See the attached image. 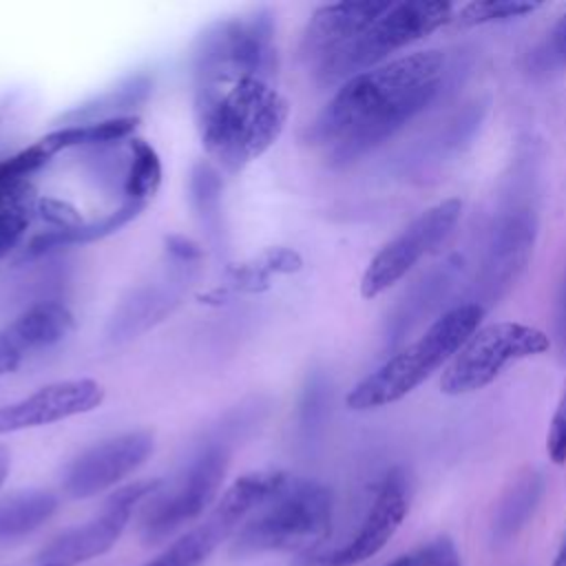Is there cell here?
I'll return each mask as SVG.
<instances>
[{
  "label": "cell",
  "instance_id": "cell-1",
  "mask_svg": "<svg viewBox=\"0 0 566 566\" xmlns=\"http://www.w3.org/2000/svg\"><path fill=\"white\" fill-rule=\"evenodd\" d=\"M444 80L440 51L409 53L363 71L338 86L307 128L327 164L347 166L424 111Z\"/></svg>",
  "mask_w": 566,
  "mask_h": 566
},
{
  "label": "cell",
  "instance_id": "cell-2",
  "mask_svg": "<svg viewBox=\"0 0 566 566\" xmlns=\"http://www.w3.org/2000/svg\"><path fill=\"white\" fill-rule=\"evenodd\" d=\"M195 117L208 157L219 170L237 175L276 144L290 106L272 82L245 77L195 91Z\"/></svg>",
  "mask_w": 566,
  "mask_h": 566
},
{
  "label": "cell",
  "instance_id": "cell-3",
  "mask_svg": "<svg viewBox=\"0 0 566 566\" xmlns=\"http://www.w3.org/2000/svg\"><path fill=\"white\" fill-rule=\"evenodd\" d=\"M482 316L484 307L473 301L451 307L431 323L418 340L402 347L378 369L356 382L349 389L345 405L352 411H369L398 402L455 356V352L478 329Z\"/></svg>",
  "mask_w": 566,
  "mask_h": 566
},
{
  "label": "cell",
  "instance_id": "cell-4",
  "mask_svg": "<svg viewBox=\"0 0 566 566\" xmlns=\"http://www.w3.org/2000/svg\"><path fill=\"white\" fill-rule=\"evenodd\" d=\"M332 509V493L325 484L287 475L281 489L239 526L230 553L248 557L314 548L329 535Z\"/></svg>",
  "mask_w": 566,
  "mask_h": 566
},
{
  "label": "cell",
  "instance_id": "cell-5",
  "mask_svg": "<svg viewBox=\"0 0 566 566\" xmlns=\"http://www.w3.org/2000/svg\"><path fill=\"white\" fill-rule=\"evenodd\" d=\"M276 71L272 13L256 9L212 22L192 51L195 91L221 88L245 77L272 82Z\"/></svg>",
  "mask_w": 566,
  "mask_h": 566
},
{
  "label": "cell",
  "instance_id": "cell-6",
  "mask_svg": "<svg viewBox=\"0 0 566 566\" xmlns=\"http://www.w3.org/2000/svg\"><path fill=\"white\" fill-rule=\"evenodd\" d=\"M453 18V4L442 0H405L391 7L347 49L314 71L318 84H343L349 77L380 66L391 53L418 42Z\"/></svg>",
  "mask_w": 566,
  "mask_h": 566
},
{
  "label": "cell",
  "instance_id": "cell-7",
  "mask_svg": "<svg viewBox=\"0 0 566 566\" xmlns=\"http://www.w3.org/2000/svg\"><path fill=\"white\" fill-rule=\"evenodd\" d=\"M230 464L228 442H210L170 480L148 497L139 533L146 544H157L179 531L184 524L197 520L217 497Z\"/></svg>",
  "mask_w": 566,
  "mask_h": 566
},
{
  "label": "cell",
  "instance_id": "cell-8",
  "mask_svg": "<svg viewBox=\"0 0 566 566\" xmlns=\"http://www.w3.org/2000/svg\"><path fill=\"white\" fill-rule=\"evenodd\" d=\"M551 338L531 325L497 321L478 327L455 352L440 378V391L464 396L491 385L506 365L546 354Z\"/></svg>",
  "mask_w": 566,
  "mask_h": 566
},
{
  "label": "cell",
  "instance_id": "cell-9",
  "mask_svg": "<svg viewBox=\"0 0 566 566\" xmlns=\"http://www.w3.org/2000/svg\"><path fill=\"white\" fill-rule=\"evenodd\" d=\"M462 201L449 197L418 214L398 237L385 243L360 276L363 298H376L396 285L427 252H431L458 223Z\"/></svg>",
  "mask_w": 566,
  "mask_h": 566
},
{
  "label": "cell",
  "instance_id": "cell-10",
  "mask_svg": "<svg viewBox=\"0 0 566 566\" xmlns=\"http://www.w3.org/2000/svg\"><path fill=\"white\" fill-rule=\"evenodd\" d=\"M164 480H139L108 495L99 515L66 528L40 551V566H77L106 553L126 528L135 506L150 497Z\"/></svg>",
  "mask_w": 566,
  "mask_h": 566
},
{
  "label": "cell",
  "instance_id": "cell-11",
  "mask_svg": "<svg viewBox=\"0 0 566 566\" xmlns=\"http://www.w3.org/2000/svg\"><path fill=\"white\" fill-rule=\"evenodd\" d=\"M153 433L144 429L106 438L82 451L66 467L62 489L73 500L93 497L137 471L153 455Z\"/></svg>",
  "mask_w": 566,
  "mask_h": 566
},
{
  "label": "cell",
  "instance_id": "cell-12",
  "mask_svg": "<svg viewBox=\"0 0 566 566\" xmlns=\"http://www.w3.org/2000/svg\"><path fill=\"white\" fill-rule=\"evenodd\" d=\"M409 511V484L407 475L400 469H394L382 480L360 528L356 535L340 548L303 555L294 566H354L374 557L398 531Z\"/></svg>",
  "mask_w": 566,
  "mask_h": 566
},
{
  "label": "cell",
  "instance_id": "cell-13",
  "mask_svg": "<svg viewBox=\"0 0 566 566\" xmlns=\"http://www.w3.org/2000/svg\"><path fill=\"white\" fill-rule=\"evenodd\" d=\"M535 243V217L526 208L502 214L486 239V250L475 279L480 307L500 298L524 272Z\"/></svg>",
  "mask_w": 566,
  "mask_h": 566
},
{
  "label": "cell",
  "instance_id": "cell-14",
  "mask_svg": "<svg viewBox=\"0 0 566 566\" xmlns=\"http://www.w3.org/2000/svg\"><path fill=\"white\" fill-rule=\"evenodd\" d=\"M104 387L93 378H66L49 382L33 394L0 407V436L53 424L97 409Z\"/></svg>",
  "mask_w": 566,
  "mask_h": 566
},
{
  "label": "cell",
  "instance_id": "cell-15",
  "mask_svg": "<svg viewBox=\"0 0 566 566\" xmlns=\"http://www.w3.org/2000/svg\"><path fill=\"white\" fill-rule=\"evenodd\" d=\"M389 7V0L334 2L318 7L301 35V60L312 71L321 69L325 62L347 49L360 33H365Z\"/></svg>",
  "mask_w": 566,
  "mask_h": 566
},
{
  "label": "cell",
  "instance_id": "cell-16",
  "mask_svg": "<svg viewBox=\"0 0 566 566\" xmlns=\"http://www.w3.org/2000/svg\"><path fill=\"white\" fill-rule=\"evenodd\" d=\"M73 312L62 301H38L0 329V376L15 371L27 356L62 343L73 329Z\"/></svg>",
  "mask_w": 566,
  "mask_h": 566
},
{
  "label": "cell",
  "instance_id": "cell-17",
  "mask_svg": "<svg viewBox=\"0 0 566 566\" xmlns=\"http://www.w3.org/2000/svg\"><path fill=\"white\" fill-rule=\"evenodd\" d=\"M234 531L237 524L212 509L201 524L179 535L161 555L144 566H201L212 555V551Z\"/></svg>",
  "mask_w": 566,
  "mask_h": 566
},
{
  "label": "cell",
  "instance_id": "cell-18",
  "mask_svg": "<svg viewBox=\"0 0 566 566\" xmlns=\"http://www.w3.org/2000/svg\"><path fill=\"white\" fill-rule=\"evenodd\" d=\"M153 82L146 75H135L117 86L99 93L97 97L84 102L82 106L71 108L62 115L64 126L75 124H88V122H102V119H115V117H130V111L139 108L148 95H150Z\"/></svg>",
  "mask_w": 566,
  "mask_h": 566
},
{
  "label": "cell",
  "instance_id": "cell-19",
  "mask_svg": "<svg viewBox=\"0 0 566 566\" xmlns=\"http://www.w3.org/2000/svg\"><path fill=\"white\" fill-rule=\"evenodd\" d=\"M146 206L144 203H135V201H124L117 210H113L111 214L97 219V221H91V223H82L77 228H71V230H46L38 237L31 239V243L27 245L24 250V259L29 256H40L49 250H55V248H62V245H71V243H88V241H95V239H104L113 232H117L122 226H126L128 221H133Z\"/></svg>",
  "mask_w": 566,
  "mask_h": 566
},
{
  "label": "cell",
  "instance_id": "cell-20",
  "mask_svg": "<svg viewBox=\"0 0 566 566\" xmlns=\"http://www.w3.org/2000/svg\"><path fill=\"white\" fill-rule=\"evenodd\" d=\"M544 493V478L539 471L528 469L509 486V491L502 495L495 517H493V537L500 542L513 537L533 515L535 506L539 504Z\"/></svg>",
  "mask_w": 566,
  "mask_h": 566
},
{
  "label": "cell",
  "instance_id": "cell-21",
  "mask_svg": "<svg viewBox=\"0 0 566 566\" xmlns=\"http://www.w3.org/2000/svg\"><path fill=\"white\" fill-rule=\"evenodd\" d=\"M35 212L38 197L29 181L0 188V259L22 241Z\"/></svg>",
  "mask_w": 566,
  "mask_h": 566
},
{
  "label": "cell",
  "instance_id": "cell-22",
  "mask_svg": "<svg viewBox=\"0 0 566 566\" xmlns=\"http://www.w3.org/2000/svg\"><path fill=\"white\" fill-rule=\"evenodd\" d=\"M57 509V497L49 491H27L0 502V539L31 533Z\"/></svg>",
  "mask_w": 566,
  "mask_h": 566
},
{
  "label": "cell",
  "instance_id": "cell-23",
  "mask_svg": "<svg viewBox=\"0 0 566 566\" xmlns=\"http://www.w3.org/2000/svg\"><path fill=\"white\" fill-rule=\"evenodd\" d=\"M137 117H115V119H102V122H88V124H75V126H60L44 135L40 142L49 148L51 155L73 148V146H93V144H108L126 139L137 128Z\"/></svg>",
  "mask_w": 566,
  "mask_h": 566
},
{
  "label": "cell",
  "instance_id": "cell-24",
  "mask_svg": "<svg viewBox=\"0 0 566 566\" xmlns=\"http://www.w3.org/2000/svg\"><path fill=\"white\" fill-rule=\"evenodd\" d=\"M159 186H161V161L157 150L139 137L130 139V161L124 177L126 201L146 206L148 199H153V195L159 190Z\"/></svg>",
  "mask_w": 566,
  "mask_h": 566
},
{
  "label": "cell",
  "instance_id": "cell-25",
  "mask_svg": "<svg viewBox=\"0 0 566 566\" xmlns=\"http://www.w3.org/2000/svg\"><path fill=\"white\" fill-rule=\"evenodd\" d=\"M542 2L531 0H473L455 13L458 27H478L491 22H509L537 11Z\"/></svg>",
  "mask_w": 566,
  "mask_h": 566
},
{
  "label": "cell",
  "instance_id": "cell-26",
  "mask_svg": "<svg viewBox=\"0 0 566 566\" xmlns=\"http://www.w3.org/2000/svg\"><path fill=\"white\" fill-rule=\"evenodd\" d=\"M524 69L533 77H548L566 69V13L555 22L546 38L526 53Z\"/></svg>",
  "mask_w": 566,
  "mask_h": 566
},
{
  "label": "cell",
  "instance_id": "cell-27",
  "mask_svg": "<svg viewBox=\"0 0 566 566\" xmlns=\"http://www.w3.org/2000/svg\"><path fill=\"white\" fill-rule=\"evenodd\" d=\"M190 197L208 228H217L221 219V179L210 164H199L190 177Z\"/></svg>",
  "mask_w": 566,
  "mask_h": 566
},
{
  "label": "cell",
  "instance_id": "cell-28",
  "mask_svg": "<svg viewBox=\"0 0 566 566\" xmlns=\"http://www.w3.org/2000/svg\"><path fill=\"white\" fill-rule=\"evenodd\" d=\"M53 155L49 153V148L38 139L35 144H31L29 148L7 157L0 161V188L24 181L27 175L35 172L38 168H42Z\"/></svg>",
  "mask_w": 566,
  "mask_h": 566
},
{
  "label": "cell",
  "instance_id": "cell-29",
  "mask_svg": "<svg viewBox=\"0 0 566 566\" xmlns=\"http://www.w3.org/2000/svg\"><path fill=\"white\" fill-rule=\"evenodd\" d=\"M546 453L555 464L566 462V382L546 433Z\"/></svg>",
  "mask_w": 566,
  "mask_h": 566
},
{
  "label": "cell",
  "instance_id": "cell-30",
  "mask_svg": "<svg viewBox=\"0 0 566 566\" xmlns=\"http://www.w3.org/2000/svg\"><path fill=\"white\" fill-rule=\"evenodd\" d=\"M38 212L42 219H46L55 230H71V228H77L82 226V217L80 212L66 203V201H60V199H53V197H44V199H38Z\"/></svg>",
  "mask_w": 566,
  "mask_h": 566
},
{
  "label": "cell",
  "instance_id": "cell-31",
  "mask_svg": "<svg viewBox=\"0 0 566 566\" xmlns=\"http://www.w3.org/2000/svg\"><path fill=\"white\" fill-rule=\"evenodd\" d=\"M427 566H460V557L449 537H438L424 546Z\"/></svg>",
  "mask_w": 566,
  "mask_h": 566
},
{
  "label": "cell",
  "instance_id": "cell-32",
  "mask_svg": "<svg viewBox=\"0 0 566 566\" xmlns=\"http://www.w3.org/2000/svg\"><path fill=\"white\" fill-rule=\"evenodd\" d=\"M555 334H557V343H559V354L566 360V270L559 283V292H557V310H555Z\"/></svg>",
  "mask_w": 566,
  "mask_h": 566
},
{
  "label": "cell",
  "instance_id": "cell-33",
  "mask_svg": "<svg viewBox=\"0 0 566 566\" xmlns=\"http://www.w3.org/2000/svg\"><path fill=\"white\" fill-rule=\"evenodd\" d=\"M166 245H168V252H170L175 259L186 261V263H190V261H195V259L201 256V248H199L195 241H190V239H186V237H179V234L168 237V239H166Z\"/></svg>",
  "mask_w": 566,
  "mask_h": 566
},
{
  "label": "cell",
  "instance_id": "cell-34",
  "mask_svg": "<svg viewBox=\"0 0 566 566\" xmlns=\"http://www.w3.org/2000/svg\"><path fill=\"white\" fill-rule=\"evenodd\" d=\"M391 564H394V566H427V553H424V548H422L420 553L398 557V559L391 562Z\"/></svg>",
  "mask_w": 566,
  "mask_h": 566
},
{
  "label": "cell",
  "instance_id": "cell-35",
  "mask_svg": "<svg viewBox=\"0 0 566 566\" xmlns=\"http://www.w3.org/2000/svg\"><path fill=\"white\" fill-rule=\"evenodd\" d=\"M9 471H11V453L4 444H0V486L4 484Z\"/></svg>",
  "mask_w": 566,
  "mask_h": 566
},
{
  "label": "cell",
  "instance_id": "cell-36",
  "mask_svg": "<svg viewBox=\"0 0 566 566\" xmlns=\"http://www.w3.org/2000/svg\"><path fill=\"white\" fill-rule=\"evenodd\" d=\"M551 566H566V535H564V542H562V546H559Z\"/></svg>",
  "mask_w": 566,
  "mask_h": 566
},
{
  "label": "cell",
  "instance_id": "cell-37",
  "mask_svg": "<svg viewBox=\"0 0 566 566\" xmlns=\"http://www.w3.org/2000/svg\"><path fill=\"white\" fill-rule=\"evenodd\" d=\"M389 566H394V564H389Z\"/></svg>",
  "mask_w": 566,
  "mask_h": 566
}]
</instances>
